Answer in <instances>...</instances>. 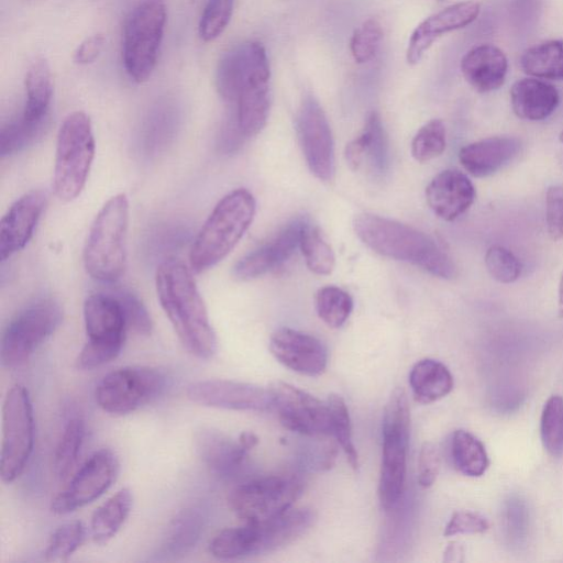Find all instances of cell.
Returning a JSON list of instances; mask_svg holds the SVG:
<instances>
[{
    "instance_id": "37",
    "label": "cell",
    "mask_w": 563,
    "mask_h": 563,
    "mask_svg": "<svg viewBox=\"0 0 563 563\" xmlns=\"http://www.w3.org/2000/svg\"><path fill=\"white\" fill-rule=\"evenodd\" d=\"M353 310V299L340 287L325 286L316 295L318 317L330 328L342 327Z\"/></svg>"
},
{
    "instance_id": "10",
    "label": "cell",
    "mask_w": 563,
    "mask_h": 563,
    "mask_svg": "<svg viewBox=\"0 0 563 563\" xmlns=\"http://www.w3.org/2000/svg\"><path fill=\"white\" fill-rule=\"evenodd\" d=\"M166 19L165 5L159 0H145L130 13L122 35V62L133 81L144 82L152 76Z\"/></svg>"
},
{
    "instance_id": "35",
    "label": "cell",
    "mask_w": 563,
    "mask_h": 563,
    "mask_svg": "<svg viewBox=\"0 0 563 563\" xmlns=\"http://www.w3.org/2000/svg\"><path fill=\"white\" fill-rule=\"evenodd\" d=\"M299 247L311 272L318 275H329L333 271L335 264L333 250L318 227L305 222Z\"/></svg>"
},
{
    "instance_id": "19",
    "label": "cell",
    "mask_w": 563,
    "mask_h": 563,
    "mask_svg": "<svg viewBox=\"0 0 563 563\" xmlns=\"http://www.w3.org/2000/svg\"><path fill=\"white\" fill-rule=\"evenodd\" d=\"M274 357L289 369L306 375H321L328 364L324 344L313 335L290 328L276 330L269 340Z\"/></svg>"
},
{
    "instance_id": "46",
    "label": "cell",
    "mask_w": 563,
    "mask_h": 563,
    "mask_svg": "<svg viewBox=\"0 0 563 563\" xmlns=\"http://www.w3.org/2000/svg\"><path fill=\"white\" fill-rule=\"evenodd\" d=\"M112 294L122 307L128 328H131L141 335L151 334L153 328L152 319L139 297L129 290H117Z\"/></svg>"
},
{
    "instance_id": "31",
    "label": "cell",
    "mask_w": 563,
    "mask_h": 563,
    "mask_svg": "<svg viewBox=\"0 0 563 563\" xmlns=\"http://www.w3.org/2000/svg\"><path fill=\"white\" fill-rule=\"evenodd\" d=\"M409 385L420 404L434 402L451 393L454 380L449 368L433 358L418 361L409 374Z\"/></svg>"
},
{
    "instance_id": "41",
    "label": "cell",
    "mask_w": 563,
    "mask_h": 563,
    "mask_svg": "<svg viewBox=\"0 0 563 563\" xmlns=\"http://www.w3.org/2000/svg\"><path fill=\"white\" fill-rule=\"evenodd\" d=\"M446 146L444 123L433 119L423 124L411 142V154L418 162H428L440 156Z\"/></svg>"
},
{
    "instance_id": "3",
    "label": "cell",
    "mask_w": 563,
    "mask_h": 563,
    "mask_svg": "<svg viewBox=\"0 0 563 563\" xmlns=\"http://www.w3.org/2000/svg\"><path fill=\"white\" fill-rule=\"evenodd\" d=\"M354 231L374 252L410 263L433 276L452 279L456 266L448 253L428 234L393 219L373 213L355 217Z\"/></svg>"
},
{
    "instance_id": "7",
    "label": "cell",
    "mask_w": 563,
    "mask_h": 563,
    "mask_svg": "<svg viewBox=\"0 0 563 563\" xmlns=\"http://www.w3.org/2000/svg\"><path fill=\"white\" fill-rule=\"evenodd\" d=\"M95 137L90 118L84 111L69 113L57 134L54 190L63 201L76 199L82 191L95 157Z\"/></svg>"
},
{
    "instance_id": "26",
    "label": "cell",
    "mask_w": 563,
    "mask_h": 563,
    "mask_svg": "<svg viewBox=\"0 0 563 563\" xmlns=\"http://www.w3.org/2000/svg\"><path fill=\"white\" fill-rule=\"evenodd\" d=\"M345 158L350 167L358 170L365 165L373 175H382L388 166V143L385 130L377 112L366 119L361 134L345 148Z\"/></svg>"
},
{
    "instance_id": "33",
    "label": "cell",
    "mask_w": 563,
    "mask_h": 563,
    "mask_svg": "<svg viewBox=\"0 0 563 563\" xmlns=\"http://www.w3.org/2000/svg\"><path fill=\"white\" fill-rule=\"evenodd\" d=\"M521 68L537 78L563 79V40H551L528 48L520 59Z\"/></svg>"
},
{
    "instance_id": "23",
    "label": "cell",
    "mask_w": 563,
    "mask_h": 563,
    "mask_svg": "<svg viewBox=\"0 0 563 563\" xmlns=\"http://www.w3.org/2000/svg\"><path fill=\"white\" fill-rule=\"evenodd\" d=\"M303 219H295L273 240L253 250L233 267V275L241 280L257 278L284 264L299 246Z\"/></svg>"
},
{
    "instance_id": "11",
    "label": "cell",
    "mask_w": 563,
    "mask_h": 563,
    "mask_svg": "<svg viewBox=\"0 0 563 563\" xmlns=\"http://www.w3.org/2000/svg\"><path fill=\"white\" fill-rule=\"evenodd\" d=\"M62 320L63 308L55 299L42 298L26 306L9 322L2 334L1 365L15 368L25 364L56 331Z\"/></svg>"
},
{
    "instance_id": "9",
    "label": "cell",
    "mask_w": 563,
    "mask_h": 563,
    "mask_svg": "<svg viewBox=\"0 0 563 563\" xmlns=\"http://www.w3.org/2000/svg\"><path fill=\"white\" fill-rule=\"evenodd\" d=\"M87 342L76 358V367L87 371L110 363L120 354L128 323L117 297L111 294L89 295L84 303Z\"/></svg>"
},
{
    "instance_id": "1",
    "label": "cell",
    "mask_w": 563,
    "mask_h": 563,
    "mask_svg": "<svg viewBox=\"0 0 563 563\" xmlns=\"http://www.w3.org/2000/svg\"><path fill=\"white\" fill-rule=\"evenodd\" d=\"M271 68L265 47L256 41L239 44L220 58L216 86L235 107L234 119L244 139L258 134L269 113Z\"/></svg>"
},
{
    "instance_id": "28",
    "label": "cell",
    "mask_w": 563,
    "mask_h": 563,
    "mask_svg": "<svg viewBox=\"0 0 563 563\" xmlns=\"http://www.w3.org/2000/svg\"><path fill=\"white\" fill-rule=\"evenodd\" d=\"M25 104L20 119L33 128L44 130L53 96V81L48 63L36 57L29 66L25 78Z\"/></svg>"
},
{
    "instance_id": "21",
    "label": "cell",
    "mask_w": 563,
    "mask_h": 563,
    "mask_svg": "<svg viewBox=\"0 0 563 563\" xmlns=\"http://www.w3.org/2000/svg\"><path fill=\"white\" fill-rule=\"evenodd\" d=\"M46 206L43 190H31L15 200L0 224V258L5 261L25 247Z\"/></svg>"
},
{
    "instance_id": "20",
    "label": "cell",
    "mask_w": 563,
    "mask_h": 563,
    "mask_svg": "<svg viewBox=\"0 0 563 563\" xmlns=\"http://www.w3.org/2000/svg\"><path fill=\"white\" fill-rule=\"evenodd\" d=\"M257 442L258 438L249 431L241 433L238 441L211 428H201L194 435L197 455L206 467L219 476H229L240 467Z\"/></svg>"
},
{
    "instance_id": "36",
    "label": "cell",
    "mask_w": 563,
    "mask_h": 563,
    "mask_svg": "<svg viewBox=\"0 0 563 563\" xmlns=\"http://www.w3.org/2000/svg\"><path fill=\"white\" fill-rule=\"evenodd\" d=\"M84 438V419L78 415L70 417L66 421L55 451L54 468L58 477H66L73 470L78 460Z\"/></svg>"
},
{
    "instance_id": "42",
    "label": "cell",
    "mask_w": 563,
    "mask_h": 563,
    "mask_svg": "<svg viewBox=\"0 0 563 563\" xmlns=\"http://www.w3.org/2000/svg\"><path fill=\"white\" fill-rule=\"evenodd\" d=\"M233 7L234 0H207L198 24V34L202 41H214L224 32Z\"/></svg>"
},
{
    "instance_id": "24",
    "label": "cell",
    "mask_w": 563,
    "mask_h": 563,
    "mask_svg": "<svg viewBox=\"0 0 563 563\" xmlns=\"http://www.w3.org/2000/svg\"><path fill=\"white\" fill-rule=\"evenodd\" d=\"M475 188L470 178L457 169H445L435 175L426 188L428 206L435 216L453 221L475 200Z\"/></svg>"
},
{
    "instance_id": "48",
    "label": "cell",
    "mask_w": 563,
    "mask_h": 563,
    "mask_svg": "<svg viewBox=\"0 0 563 563\" xmlns=\"http://www.w3.org/2000/svg\"><path fill=\"white\" fill-rule=\"evenodd\" d=\"M545 222L553 241L563 239V187L551 186L547 190Z\"/></svg>"
},
{
    "instance_id": "13",
    "label": "cell",
    "mask_w": 563,
    "mask_h": 563,
    "mask_svg": "<svg viewBox=\"0 0 563 563\" xmlns=\"http://www.w3.org/2000/svg\"><path fill=\"white\" fill-rule=\"evenodd\" d=\"M34 448V415L29 390L12 386L2 406L0 476L13 483L23 473Z\"/></svg>"
},
{
    "instance_id": "15",
    "label": "cell",
    "mask_w": 563,
    "mask_h": 563,
    "mask_svg": "<svg viewBox=\"0 0 563 563\" xmlns=\"http://www.w3.org/2000/svg\"><path fill=\"white\" fill-rule=\"evenodd\" d=\"M119 467L114 451L109 448L96 451L54 497L51 510L56 515H67L98 499L115 481Z\"/></svg>"
},
{
    "instance_id": "47",
    "label": "cell",
    "mask_w": 563,
    "mask_h": 563,
    "mask_svg": "<svg viewBox=\"0 0 563 563\" xmlns=\"http://www.w3.org/2000/svg\"><path fill=\"white\" fill-rule=\"evenodd\" d=\"M489 528L488 520L474 511H455L448 521L443 534L452 537L456 534L484 533Z\"/></svg>"
},
{
    "instance_id": "40",
    "label": "cell",
    "mask_w": 563,
    "mask_h": 563,
    "mask_svg": "<svg viewBox=\"0 0 563 563\" xmlns=\"http://www.w3.org/2000/svg\"><path fill=\"white\" fill-rule=\"evenodd\" d=\"M87 538L86 526L74 520L58 527L49 537L45 550L48 561L65 560L77 551Z\"/></svg>"
},
{
    "instance_id": "43",
    "label": "cell",
    "mask_w": 563,
    "mask_h": 563,
    "mask_svg": "<svg viewBox=\"0 0 563 563\" xmlns=\"http://www.w3.org/2000/svg\"><path fill=\"white\" fill-rule=\"evenodd\" d=\"M383 41L380 23L369 18L365 20L352 34L350 49L354 60L358 64L368 63L377 54Z\"/></svg>"
},
{
    "instance_id": "39",
    "label": "cell",
    "mask_w": 563,
    "mask_h": 563,
    "mask_svg": "<svg viewBox=\"0 0 563 563\" xmlns=\"http://www.w3.org/2000/svg\"><path fill=\"white\" fill-rule=\"evenodd\" d=\"M330 411L331 434L336 438L344 451L350 465L358 468V455L352 441V428L349 409L344 399L336 394L329 395L327 400Z\"/></svg>"
},
{
    "instance_id": "45",
    "label": "cell",
    "mask_w": 563,
    "mask_h": 563,
    "mask_svg": "<svg viewBox=\"0 0 563 563\" xmlns=\"http://www.w3.org/2000/svg\"><path fill=\"white\" fill-rule=\"evenodd\" d=\"M43 130L24 123L20 118L7 123L1 129L0 154L2 157L12 155L35 141Z\"/></svg>"
},
{
    "instance_id": "6",
    "label": "cell",
    "mask_w": 563,
    "mask_h": 563,
    "mask_svg": "<svg viewBox=\"0 0 563 563\" xmlns=\"http://www.w3.org/2000/svg\"><path fill=\"white\" fill-rule=\"evenodd\" d=\"M129 201L125 194L111 197L96 216L84 247L87 273L103 284L117 283L126 264Z\"/></svg>"
},
{
    "instance_id": "16",
    "label": "cell",
    "mask_w": 563,
    "mask_h": 563,
    "mask_svg": "<svg viewBox=\"0 0 563 563\" xmlns=\"http://www.w3.org/2000/svg\"><path fill=\"white\" fill-rule=\"evenodd\" d=\"M272 408H275L280 423L288 430L305 435L331 433L328 402L280 380L269 387Z\"/></svg>"
},
{
    "instance_id": "2",
    "label": "cell",
    "mask_w": 563,
    "mask_h": 563,
    "mask_svg": "<svg viewBox=\"0 0 563 563\" xmlns=\"http://www.w3.org/2000/svg\"><path fill=\"white\" fill-rule=\"evenodd\" d=\"M191 272L179 260H165L156 271V292L183 346L195 357L209 360L218 340Z\"/></svg>"
},
{
    "instance_id": "18",
    "label": "cell",
    "mask_w": 563,
    "mask_h": 563,
    "mask_svg": "<svg viewBox=\"0 0 563 563\" xmlns=\"http://www.w3.org/2000/svg\"><path fill=\"white\" fill-rule=\"evenodd\" d=\"M186 395L190 401L212 408L240 411H263L272 408L268 388L229 379L194 382L187 386Z\"/></svg>"
},
{
    "instance_id": "8",
    "label": "cell",
    "mask_w": 563,
    "mask_h": 563,
    "mask_svg": "<svg viewBox=\"0 0 563 563\" xmlns=\"http://www.w3.org/2000/svg\"><path fill=\"white\" fill-rule=\"evenodd\" d=\"M410 433V408L404 388L391 393L383 413V451L378 496L384 509L400 499L406 481L407 449Z\"/></svg>"
},
{
    "instance_id": "22",
    "label": "cell",
    "mask_w": 563,
    "mask_h": 563,
    "mask_svg": "<svg viewBox=\"0 0 563 563\" xmlns=\"http://www.w3.org/2000/svg\"><path fill=\"white\" fill-rule=\"evenodd\" d=\"M479 11L478 2L463 1L451 4L424 19L416 26L408 41L406 51L408 64L419 63L439 36L471 24L476 20Z\"/></svg>"
},
{
    "instance_id": "52",
    "label": "cell",
    "mask_w": 563,
    "mask_h": 563,
    "mask_svg": "<svg viewBox=\"0 0 563 563\" xmlns=\"http://www.w3.org/2000/svg\"><path fill=\"white\" fill-rule=\"evenodd\" d=\"M559 140L561 143H563V130L561 131L560 135H559Z\"/></svg>"
},
{
    "instance_id": "44",
    "label": "cell",
    "mask_w": 563,
    "mask_h": 563,
    "mask_svg": "<svg viewBox=\"0 0 563 563\" xmlns=\"http://www.w3.org/2000/svg\"><path fill=\"white\" fill-rule=\"evenodd\" d=\"M485 265L489 275L503 284L514 283L519 278L522 265L506 247L490 246L485 254Z\"/></svg>"
},
{
    "instance_id": "49",
    "label": "cell",
    "mask_w": 563,
    "mask_h": 563,
    "mask_svg": "<svg viewBox=\"0 0 563 563\" xmlns=\"http://www.w3.org/2000/svg\"><path fill=\"white\" fill-rule=\"evenodd\" d=\"M440 470V453L438 448L431 443L422 444L418 460V483L421 487L428 488L433 485Z\"/></svg>"
},
{
    "instance_id": "27",
    "label": "cell",
    "mask_w": 563,
    "mask_h": 563,
    "mask_svg": "<svg viewBox=\"0 0 563 563\" xmlns=\"http://www.w3.org/2000/svg\"><path fill=\"white\" fill-rule=\"evenodd\" d=\"M508 62L495 45L482 44L468 51L461 60L465 80L477 91L488 92L505 82Z\"/></svg>"
},
{
    "instance_id": "34",
    "label": "cell",
    "mask_w": 563,
    "mask_h": 563,
    "mask_svg": "<svg viewBox=\"0 0 563 563\" xmlns=\"http://www.w3.org/2000/svg\"><path fill=\"white\" fill-rule=\"evenodd\" d=\"M451 456L455 468L465 476L479 477L489 465L482 441L466 430H455L451 439Z\"/></svg>"
},
{
    "instance_id": "14",
    "label": "cell",
    "mask_w": 563,
    "mask_h": 563,
    "mask_svg": "<svg viewBox=\"0 0 563 563\" xmlns=\"http://www.w3.org/2000/svg\"><path fill=\"white\" fill-rule=\"evenodd\" d=\"M302 492V484L291 476H266L236 486L229 506L245 523L269 520L290 509Z\"/></svg>"
},
{
    "instance_id": "32",
    "label": "cell",
    "mask_w": 563,
    "mask_h": 563,
    "mask_svg": "<svg viewBox=\"0 0 563 563\" xmlns=\"http://www.w3.org/2000/svg\"><path fill=\"white\" fill-rule=\"evenodd\" d=\"M133 505L129 488H121L93 512L90 522L91 538L96 544H107L126 521Z\"/></svg>"
},
{
    "instance_id": "4",
    "label": "cell",
    "mask_w": 563,
    "mask_h": 563,
    "mask_svg": "<svg viewBox=\"0 0 563 563\" xmlns=\"http://www.w3.org/2000/svg\"><path fill=\"white\" fill-rule=\"evenodd\" d=\"M255 209V198L247 189L239 188L225 195L216 205L191 245V271L199 274L221 262L250 228Z\"/></svg>"
},
{
    "instance_id": "29",
    "label": "cell",
    "mask_w": 563,
    "mask_h": 563,
    "mask_svg": "<svg viewBox=\"0 0 563 563\" xmlns=\"http://www.w3.org/2000/svg\"><path fill=\"white\" fill-rule=\"evenodd\" d=\"M510 102L518 118L540 121L555 110L559 103V93L554 86L545 81L525 78L512 85Z\"/></svg>"
},
{
    "instance_id": "30",
    "label": "cell",
    "mask_w": 563,
    "mask_h": 563,
    "mask_svg": "<svg viewBox=\"0 0 563 563\" xmlns=\"http://www.w3.org/2000/svg\"><path fill=\"white\" fill-rule=\"evenodd\" d=\"M206 526L205 511L198 506L180 510L169 522L162 551L167 556H183L199 542Z\"/></svg>"
},
{
    "instance_id": "38",
    "label": "cell",
    "mask_w": 563,
    "mask_h": 563,
    "mask_svg": "<svg viewBox=\"0 0 563 563\" xmlns=\"http://www.w3.org/2000/svg\"><path fill=\"white\" fill-rule=\"evenodd\" d=\"M540 437L545 451L554 456L563 454V397L553 395L545 401L540 419Z\"/></svg>"
},
{
    "instance_id": "51",
    "label": "cell",
    "mask_w": 563,
    "mask_h": 563,
    "mask_svg": "<svg viewBox=\"0 0 563 563\" xmlns=\"http://www.w3.org/2000/svg\"><path fill=\"white\" fill-rule=\"evenodd\" d=\"M558 314L559 318H563V269L560 275L558 287Z\"/></svg>"
},
{
    "instance_id": "25",
    "label": "cell",
    "mask_w": 563,
    "mask_h": 563,
    "mask_svg": "<svg viewBox=\"0 0 563 563\" xmlns=\"http://www.w3.org/2000/svg\"><path fill=\"white\" fill-rule=\"evenodd\" d=\"M520 150L521 142L517 137L492 136L463 146L459 152V161L470 175L482 178L498 172Z\"/></svg>"
},
{
    "instance_id": "50",
    "label": "cell",
    "mask_w": 563,
    "mask_h": 563,
    "mask_svg": "<svg viewBox=\"0 0 563 563\" xmlns=\"http://www.w3.org/2000/svg\"><path fill=\"white\" fill-rule=\"evenodd\" d=\"M106 44L102 34H93L86 37L75 49L73 60L77 65H89L101 55Z\"/></svg>"
},
{
    "instance_id": "12",
    "label": "cell",
    "mask_w": 563,
    "mask_h": 563,
    "mask_svg": "<svg viewBox=\"0 0 563 563\" xmlns=\"http://www.w3.org/2000/svg\"><path fill=\"white\" fill-rule=\"evenodd\" d=\"M167 386V374L157 367L124 366L102 377L95 399L104 412L123 416L155 400Z\"/></svg>"
},
{
    "instance_id": "5",
    "label": "cell",
    "mask_w": 563,
    "mask_h": 563,
    "mask_svg": "<svg viewBox=\"0 0 563 563\" xmlns=\"http://www.w3.org/2000/svg\"><path fill=\"white\" fill-rule=\"evenodd\" d=\"M311 509H288L269 520L245 523L220 531L210 542L209 551L220 560L241 559L284 549L303 536L313 525Z\"/></svg>"
},
{
    "instance_id": "17",
    "label": "cell",
    "mask_w": 563,
    "mask_h": 563,
    "mask_svg": "<svg viewBox=\"0 0 563 563\" xmlns=\"http://www.w3.org/2000/svg\"><path fill=\"white\" fill-rule=\"evenodd\" d=\"M297 132L310 172L320 180H332L335 173L332 132L322 107L312 96L301 101Z\"/></svg>"
}]
</instances>
